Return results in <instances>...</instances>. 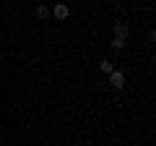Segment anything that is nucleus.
Masks as SVG:
<instances>
[{"instance_id":"nucleus-1","label":"nucleus","mask_w":156,"mask_h":146,"mask_svg":"<svg viewBox=\"0 0 156 146\" xmlns=\"http://www.w3.org/2000/svg\"><path fill=\"white\" fill-rule=\"evenodd\" d=\"M125 39H128V24H125V21H117L115 24V39H112V47H115V50H122Z\"/></svg>"},{"instance_id":"nucleus-2","label":"nucleus","mask_w":156,"mask_h":146,"mask_svg":"<svg viewBox=\"0 0 156 146\" xmlns=\"http://www.w3.org/2000/svg\"><path fill=\"white\" fill-rule=\"evenodd\" d=\"M109 86L112 89H122L125 86V73L122 71H112L109 73Z\"/></svg>"},{"instance_id":"nucleus-3","label":"nucleus","mask_w":156,"mask_h":146,"mask_svg":"<svg viewBox=\"0 0 156 146\" xmlns=\"http://www.w3.org/2000/svg\"><path fill=\"white\" fill-rule=\"evenodd\" d=\"M50 13H52V16H55V18H60V21H65V18H68V13H70V8H68L65 3H57V5L52 8Z\"/></svg>"},{"instance_id":"nucleus-4","label":"nucleus","mask_w":156,"mask_h":146,"mask_svg":"<svg viewBox=\"0 0 156 146\" xmlns=\"http://www.w3.org/2000/svg\"><path fill=\"white\" fill-rule=\"evenodd\" d=\"M37 16L42 18V21H44V18H50V8H47V5H37Z\"/></svg>"},{"instance_id":"nucleus-5","label":"nucleus","mask_w":156,"mask_h":146,"mask_svg":"<svg viewBox=\"0 0 156 146\" xmlns=\"http://www.w3.org/2000/svg\"><path fill=\"white\" fill-rule=\"evenodd\" d=\"M99 71H101V73H112V71H115V65H112L109 60H101V63H99Z\"/></svg>"}]
</instances>
